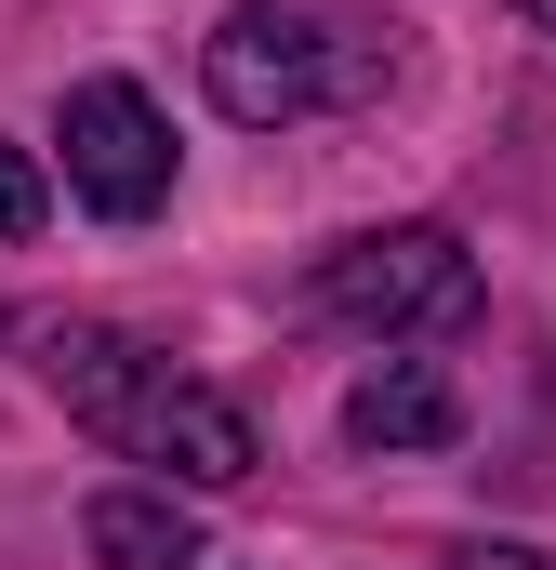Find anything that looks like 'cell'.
<instances>
[{
  "mask_svg": "<svg viewBox=\"0 0 556 570\" xmlns=\"http://www.w3.org/2000/svg\"><path fill=\"white\" fill-rule=\"evenodd\" d=\"M40 213H53L40 159H27V146H0V239H40Z\"/></svg>",
  "mask_w": 556,
  "mask_h": 570,
  "instance_id": "obj_7",
  "label": "cell"
},
{
  "mask_svg": "<svg viewBox=\"0 0 556 570\" xmlns=\"http://www.w3.org/2000/svg\"><path fill=\"white\" fill-rule=\"evenodd\" d=\"M199 80H212V107L226 120H252V134H278V120H318V107H345L358 80H371V53H345V27H318V13H226L212 40H199Z\"/></svg>",
  "mask_w": 556,
  "mask_h": 570,
  "instance_id": "obj_2",
  "label": "cell"
},
{
  "mask_svg": "<svg viewBox=\"0 0 556 570\" xmlns=\"http://www.w3.org/2000/svg\"><path fill=\"white\" fill-rule=\"evenodd\" d=\"M40 385L80 412V425L107 438V451H133V464H172V478H199V491H239L266 451L252 425L212 399V385H186L172 358H146L120 332H93V318H53L40 332Z\"/></svg>",
  "mask_w": 556,
  "mask_h": 570,
  "instance_id": "obj_1",
  "label": "cell"
},
{
  "mask_svg": "<svg viewBox=\"0 0 556 570\" xmlns=\"http://www.w3.org/2000/svg\"><path fill=\"white\" fill-rule=\"evenodd\" d=\"M318 305L358 332H464L477 318V253L450 226H371L318 266Z\"/></svg>",
  "mask_w": 556,
  "mask_h": 570,
  "instance_id": "obj_3",
  "label": "cell"
},
{
  "mask_svg": "<svg viewBox=\"0 0 556 570\" xmlns=\"http://www.w3.org/2000/svg\"><path fill=\"white\" fill-rule=\"evenodd\" d=\"M464 570H556V558H530V544H464Z\"/></svg>",
  "mask_w": 556,
  "mask_h": 570,
  "instance_id": "obj_8",
  "label": "cell"
},
{
  "mask_svg": "<svg viewBox=\"0 0 556 570\" xmlns=\"http://www.w3.org/2000/svg\"><path fill=\"white\" fill-rule=\"evenodd\" d=\"M530 27H544V40H556V0H530Z\"/></svg>",
  "mask_w": 556,
  "mask_h": 570,
  "instance_id": "obj_9",
  "label": "cell"
},
{
  "mask_svg": "<svg viewBox=\"0 0 556 570\" xmlns=\"http://www.w3.org/2000/svg\"><path fill=\"white\" fill-rule=\"evenodd\" d=\"M67 186L107 226H146L172 199V134H159V107H146L133 80H80L67 94Z\"/></svg>",
  "mask_w": 556,
  "mask_h": 570,
  "instance_id": "obj_4",
  "label": "cell"
},
{
  "mask_svg": "<svg viewBox=\"0 0 556 570\" xmlns=\"http://www.w3.org/2000/svg\"><path fill=\"white\" fill-rule=\"evenodd\" d=\"M80 544H93L107 570H199V518H186L172 491H93Z\"/></svg>",
  "mask_w": 556,
  "mask_h": 570,
  "instance_id": "obj_6",
  "label": "cell"
},
{
  "mask_svg": "<svg viewBox=\"0 0 556 570\" xmlns=\"http://www.w3.org/2000/svg\"><path fill=\"white\" fill-rule=\"evenodd\" d=\"M345 438H358V451H437V438H464V399H450V372L385 358V372L345 399Z\"/></svg>",
  "mask_w": 556,
  "mask_h": 570,
  "instance_id": "obj_5",
  "label": "cell"
}]
</instances>
